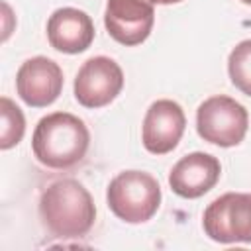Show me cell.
Segmentation results:
<instances>
[{
	"mask_svg": "<svg viewBox=\"0 0 251 251\" xmlns=\"http://www.w3.org/2000/svg\"><path fill=\"white\" fill-rule=\"evenodd\" d=\"M206 235L218 243H251V192H226L202 218Z\"/></svg>",
	"mask_w": 251,
	"mask_h": 251,
	"instance_id": "5",
	"label": "cell"
},
{
	"mask_svg": "<svg viewBox=\"0 0 251 251\" xmlns=\"http://www.w3.org/2000/svg\"><path fill=\"white\" fill-rule=\"evenodd\" d=\"M227 73L235 88L251 96V39L237 43L227 59Z\"/></svg>",
	"mask_w": 251,
	"mask_h": 251,
	"instance_id": "13",
	"label": "cell"
},
{
	"mask_svg": "<svg viewBox=\"0 0 251 251\" xmlns=\"http://www.w3.org/2000/svg\"><path fill=\"white\" fill-rule=\"evenodd\" d=\"M0 116H2V129H0V149H12L18 145L25 131V118L22 110L8 98H0Z\"/></svg>",
	"mask_w": 251,
	"mask_h": 251,
	"instance_id": "12",
	"label": "cell"
},
{
	"mask_svg": "<svg viewBox=\"0 0 251 251\" xmlns=\"http://www.w3.org/2000/svg\"><path fill=\"white\" fill-rule=\"evenodd\" d=\"M157 4H176V2H182V0H155Z\"/></svg>",
	"mask_w": 251,
	"mask_h": 251,
	"instance_id": "14",
	"label": "cell"
},
{
	"mask_svg": "<svg viewBox=\"0 0 251 251\" xmlns=\"http://www.w3.org/2000/svg\"><path fill=\"white\" fill-rule=\"evenodd\" d=\"M90 143L88 127L80 118L69 112L43 116L31 137L35 159L49 169H71L78 165Z\"/></svg>",
	"mask_w": 251,
	"mask_h": 251,
	"instance_id": "2",
	"label": "cell"
},
{
	"mask_svg": "<svg viewBox=\"0 0 251 251\" xmlns=\"http://www.w3.org/2000/svg\"><path fill=\"white\" fill-rule=\"evenodd\" d=\"M39 218L45 229L61 239L84 237L96 220L90 192L75 178L49 184L39 198Z\"/></svg>",
	"mask_w": 251,
	"mask_h": 251,
	"instance_id": "1",
	"label": "cell"
},
{
	"mask_svg": "<svg viewBox=\"0 0 251 251\" xmlns=\"http://www.w3.org/2000/svg\"><path fill=\"white\" fill-rule=\"evenodd\" d=\"M241 2H243V4H249V6H251V0H241Z\"/></svg>",
	"mask_w": 251,
	"mask_h": 251,
	"instance_id": "15",
	"label": "cell"
},
{
	"mask_svg": "<svg viewBox=\"0 0 251 251\" xmlns=\"http://www.w3.org/2000/svg\"><path fill=\"white\" fill-rule=\"evenodd\" d=\"M186 127V116L175 100L163 98L153 102L143 118L141 126V141L143 147L153 155L171 153Z\"/></svg>",
	"mask_w": 251,
	"mask_h": 251,
	"instance_id": "8",
	"label": "cell"
},
{
	"mask_svg": "<svg viewBox=\"0 0 251 251\" xmlns=\"http://www.w3.org/2000/svg\"><path fill=\"white\" fill-rule=\"evenodd\" d=\"M222 165L220 161L202 151L184 155L169 173V184L180 198H200L210 192L220 180Z\"/></svg>",
	"mask_w": 251,
	"mask_h": 251,
	"instance_id": "10",
	"label": "cell"
},
{
	"mask_svg": "<svg viewBox=\"0 0 251 251\" xmlns=\"http://www.w3.org/2000/svg\"><path fill=\"white\" fill-rule=\"evenodd\" d=\"M124 88L122 67L104 55L82 63L75 78V98L84 108H102L118 98Z\"/></svg>",
	"mask_w": 251,
	"mask_h": 251,
	"instance_id": "6",
	"label": "cell"
},
{
	"mask_svg": "<svg viewBox=\"0 0 251 251\" xmlns=\"http://www.w3.org/2000/svg\"><path fill=\"white\" fill-rule=\"evenodd\" d=\"M47 39L53 49L69 55L86 51L94 41V24L78 8H59L47 20Z\"/></svg>",
	"mask_w": 251,
	"mask_h": 251,
	"instance_id": "11",
	"label": "cell"
},
{
	"mask_svg": "<svg viewBox=\"0 0 251 251\" xmlns=\"http://www.w3.org/2000/svg\"><path fill=\"white\" fill-rule=\"evenodd\" d=\"M249 127V114L237 100L218 94L204 100L196 110L198 135L220 147L239 145Z\"/></svg>",
	"mask_w": 251,
	"mask_h": 251,
	"instance_id": "4",
	"label": "cell"
},
{
	"mask_svg": "<svg viewBox=\"0 0 251 251\" xmlns=\"http://www.w3.org/2000/svg\"><path fill=\"white\" fill-rule=\"evenodd\" d=\"M106 200L108 208L120 220L143 224L159 210L161 186L157 178L145 171H124L110 180Z\"/></svg>",
	"mask_w": 251,
	"mask_h": 251,
	"instance_id": "3",
	"label": "cell"
},
{
	"mask_svg": "<svg viewBox=\"0 0 251 251\" xmlns=\"http://www.w3.org/2000/svg\"><path fill=\"white\" fill-rule=\"evenodd\" d=\"M155 0H108L104 25L110 37L122 45L143 43L155 24Z\"/></svg>",
	"mask_w": 251,
	"mask_h": 251,
	"instance_id": "7",
	"label": "cell"
},
{
	"mask_svg": "<svg viewBox=\"0 0 251 251\" xmlns=\"http://www.w3.org/2000/svg\"><path fill=\"white\" fill-rule=\"evenodd\" d=\"M63 71L47 57H31L22 63L16 75L18 96L31 108L53 104L63 90Z\"/></svg>",
	"mask_w": 251,
	"mask_h": 251,
	"instance_id": "9",
	"label": "cell"
}]
</instances>
